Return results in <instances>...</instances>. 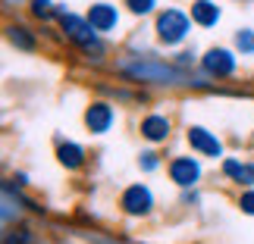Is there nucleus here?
<instances>
[{
    "instance_id": "1",
    "label": "nucleus",
    "mask_w": 254,
    "mask_h": 244,
    "mask_svg": "<svg viewBox=\"0 0 254 244\" xmlns=\"http://www.w3.org/2000/svg\"><path fill=\"white\" fill-rule=\"evenodd\" d=\"M120 69L129 75V79H135V82H179L182 75L173 69V66H163V63H120Z\"/></svg>"
},
{
    "instance_id": "2",
    "label": "nucleus",
    "mask_w": 254,
    "mask_h": 244,
    "mask_svg": "<svg viewBox=\"0 0 254 244\" xmlns=\"http://www.w3.org/2000/svg\"><path fill=\"white\" fill-rule=\"evenodd\" d=\"M157 35L163 44H179L185 35H189V16L179 13V9H167V13L157 16Z\"/></svg>"
},
{
    "instance_id": "3",
    "label": "nucleus",
    "mask_w": 254,
    "mask_h": 244,
    "mask_svg": "<svg viewBox=\"0 0 254 244\" xmlns=\"http://www.w3.org/2000/svg\"><path fill=\"white\" fill-rule=\"evenodd\" d=\"M60 25H63V32H66V38H72L75 44H82V47H88V50H97V28L88 22V19H79V16H72V13H60Z\"/></svg>"
},
{
    "instance_id": "4",
    "label": "nucleus",
    "mask_w": 254,
    "mask_h": 244,
    "mask_svg": "<svg viewBox=\"0 0 254 244\" xmlns=\"http://www.w3.org/2000/svg\"><path fill=\"white\" fill-rule=\"evenodd\" d=\"M123 207H126V213H132V216L148 213V210H151V191L144 188V185H132V188H126Z\"/></svg>"
},
{
    "instance_id": "5",
    "label": "nucleus",
    "mask_w": 254,
    "mask_h": 244,
    "mask_svg": "<svg viewBox=\"0 0 254 244\" xmlns=\"http://www.w3.org/2000/svg\"><path fill=\"white\" fill-rule=\"evenodd\" d=\"M204 69H207L210 75H217V79H226V75L236 72V56H232L229 50H210L207 56H204Z\"/></svg>"
},
{
    "instance_id": "6",
    "label": "nucleus",
    "mask_w": 254,
    "mask_h": 244,
    "mask_svg": "<svg viewBox=\"0 0 254 244\" xmlns=\"http://www.w3.org/2000/svg\"><path fill=\"white\" fill-rule=\"evenodd\" d=\"M170 175H173V182H176V185L189 188V185H194V182H198L201 169H198V163H194L191 157H179V160H173V166H170Z\"/></svg>"
},
{
    "instance_id": "7",
    "label": "nucleus",
    "mask_w": 254,
    "mask_h": 244,
    "mask_svg": "<svg viewBox=\"0 0 254 244\" xmlns=\"http://www.w3.org/2000/svg\"><path fill=\"white\" fill-rule=\"evenodd\" d=\"M110 122H113V110L107 103H91L88 106V113H85V125L91 129L94 135H101L110 129Z\"/></svg>"
},
{
    "instance_id": "8",
    "label": "nucleus",
    "mask_w": 254,
    "mask_h": 244,
    "mask_svg": "<svg viewBox=\"0 0 254 244\" xmlns=\"http://www.w3.org/2000/svg\"><path fill=\"white\" fill-rule=\"evenodd\" d=\"M189 141H191V147H198L201 153H207V157H220V153H223V144L213 138L210 132L198 129V125H194V129H189Z\"/></svg>"
},
{
    "instance_id": "9",
    "label": "nucleus",
    "mask_w": 254,
    "mask_h": 244,
    "mask_svg": "<svg viewBox=\"0 0 254 244\" xmlns=\"http://www.w3.org/2000/svg\"><path fill=\"white\" fill-rule=\"evenodd\" d=\"M88 22H91L97 32H110L116 25V9L107 6V3H97V6H91V13H88Z\"/></svg>"
},
{
    "instance_id": "10",
    "label": "nucleus",
    "mask_w": 254,
    "mask_h": 244,
    "mask_svg": "<svg viewBox=\"0 0 254 244\" xmlns=\"http://www.w3.org/2000/svg\"><path fill=\"white\" fill-rule=\"evenodd\" d=\"M191 19L198 25H217V19H220V9L210 3V0H194L191 3Z\"/></svg>"
},
{
    "instance_id": "11",
    "label": "nucleus",
    "mask_w": 254,
    "mask_h": 244,
    "mask_svg": "<svg viewBox=\"0 0 254 244\" xmlns=\"http://www.w3.org/2000/svg\"><path fill=\"white\" fill-rule=\"evenodd\" d=\"M141 135L148 141H163L170 135V122L163 119V116H148V119L141 122Z\"/></svg>"
},
{
    "instance_id": "12",
    "label": "nucleus",
    "mask_w": 254,
    "mask_h": 244,
    "mask_svg": "<svg viewBox=\"0 0 254 244\" xmlns=\"http://www.w3.org/2000/svg\"><path fill=\"white\" fill-rule=\"evenodd\" d=\"M223 172H226L229 179L242 182V185H254V166H248V163H236V160H226V163H223Z\"/></svg>"
},
{
    "instance_id": "13",
    "label": "nucleus",
    "mask_w": 254,
    "mask_h": 244,
    "mask_svg": "<svg viewBox=\"0 0 254 244\" xmlns=\"http://www.w3.org/2000/svg\"><path fill=\"white\" fill-rule=\"evenodd\" d=\"M57 157H60V163L66 166V169H79L82 166V147L79 144H60V150H57Z\"/></svg>"
},
{
    "instance_id": "14",
    "label": "nucleus",
    "mask_w": 254,
    "mask_h": 244,
    "mask_svg": "<svg viewBox=\"0 0 254 244\" xmlns=\"http://www.w3.org/2000/svg\"><path fill=\"white\" fill-rule=\"evenodd\" d=\"M9 41H13L16 47H22V50H32L35 47V38H28L25 28H9Z\"/></svg>"
},
{
    "instance_id": "15",
    "label": "nucleus",
    "mask_w": 254,
    "mask_h": 244,
    "mask_svg": "<svg viewBox=\"0 0 254 244\" xmlns=\"http://www.w3.org/2000/svg\"><path fill=\"white\" fill-rule=\"evenodd\" d=\"M32 13L38 16V19H51V0H32Z\"/></svg>"
},
{
    "instance_id": "16",
    "label": "nucleus",
    "mask_w": 254,
    "mask_h": 244,
    "mask_svg": "<svg viewBox=\"0 0 254 244\" xmlns=\"http://www.w3.org/2000/svg\"><path fill=\"white\" fill-rule=\"evenodd\" d=\"M236 44H239L242 53H251V50H254V35H251V32H239V35H236Z\"/></svg>"
},
{
    "instance_id": "17",
    "label": "nucleus",
    "mask_w": 254,
    "mask_h": 244,
    "mask_svg": "<svg viewBox=\"0 0 254 244\" xmlns=\"http://www.w3.org/2000/svg\"><path fill=\"white\" fill-rule=\"evenodd\" d=\"M126 6H129L132 13H151V9H154V0H126Z\"/></svg>"
},
{
    "instance_id": "18",
    "label": "nucleus",
    "mask_w": 254,
    "mask_h": 244,
    "mask_svg": "<svg viewBox=\"0 0 254 244\" xmlns=\"http://www.w3.org/2000/svg\"><path fill=\"white\" fill-rule=\"evenodd\" d=\"M239 207L245 210V213H251V216H254V191H248V194H242V203H239Z\"/></svg>"
},
{
    "instance_id": "19",
    "label": "nucleus",
    "mask_w": 254,
    "mask_h": 244,
    "mask_svg": "<svg viewBox=\"0 0 254 244\" xmlns=\"http://www.w3.org/2000/svg\"><path fill=\"white\" fill-rule=\"evenodd\" d=\"M141 166H144V169H154V166H157L154 153H141Z\"/></svg>"
},
{
    "instance_id": "20",
    "label": "nucleus",
    "mask_w": 254,
    "mask_h": 244,
    "mask_svg": "<svg viewBox=\"0 0 254 244\" xmlns=\"http://www.w3.org/2000/svg\"><path fill=\"white\" fill-rule=\"evenodd\" d=\"M6 3H13V0H6Z\"/></svg>"
}]
</instances>
